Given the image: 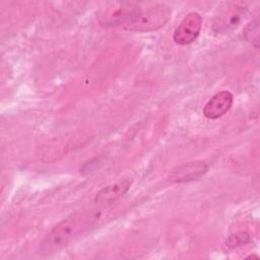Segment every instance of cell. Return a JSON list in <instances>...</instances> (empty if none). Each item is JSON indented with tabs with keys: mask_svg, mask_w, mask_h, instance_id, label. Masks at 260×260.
I'll use <instances>...</instances> for the list:
<instances>
[{
	"mask_svg": "<svg viewBox=\"0 0 260 260\" xmlns=\"http://www.w3.org/2000/svg\"><path fill=\"white\" fill-rule=\"evenodd\" d=\"M243 38L246 42L252 44L256 49L259 44V18L251 20L243 29Z\"/></svg>",
	"mask_w": 260,
	"mask_h": 260,
	"instance_id": "cell-9",
	"label": "cell"
},
{
	"mask_svg": "<svg viewBox=\"0 0 260 260\" xmlns=\"http://www.w3.org/2000/svg\"><path fill=\"white\" fill-rule=\"evenodd\" d=\"M247 10L246 4L242 2L224 3L214 16L212 29L217 34H225L235 29L245 17Z\"/></svg>",
	"mask_w": 260,
	"mask_h": 260,
	"instance_id": "cell-4",
	"label": "cell"
},
{
	"mask_svg": "<svg viewBox=\"0 0 260 260\" xmlns=\"http://www.w3.org/2000/svg\"><path fill=\"white\" fill-rule=\"evenodd\" d=\"M100 210L93 207L77 210L58 222L42 240L39 251L43 255L56 253L87 232L98 221Z\"/></svg>",
	"mask_w": 260,
	"mask_h": 260,
	"instance_id": "cell-1",
	"label": "cell"
},
{
	"mask_svg": "<svg viewBox=\"0 0 260 260\" xmlns=\"http://www.w3.org/2000/svg\"><path fill=\"white\" fill-rule=\"evenodd\" d=\"M172 9L165 4L141 7L137 16L125 27L133 31H152L162 27L171 18Z\"/></svg>",
	"mask_w": 260,
	"mask_h": 260,
	"instance_id": "cell-2",
	"label": "cell"
},
{
	"mask_svg": "<svg viewBox=\"0 0 260 260\" xmlns=\"http://www.w3.org/2000/svg\"><path fill=\"white\" fill-rule=\"evenodd\" d=\"M202 16L197 12L188 13L176 27L173 40L178 45H189L199 36L202 27Z\"/></svg>",
	"mask_w": 260,
	"mask_h": 260,
	"instance_id": "cell-5",
	"label": "cell"
},
{
	"mask_svg": "<svg viewBox=\"0 0 260 260\" xmlns=\"http://www.w3.org/2000/svg\"><path fill=\"white\" fill-rule=\"evenodd\" d=\"M234 96L228 90L215 93L204 106L203 115L210 120L218 119L223 116L233 106Z\"/></svg>",
	"mask_w": 260,
	"mask_h": 260,
	"instance_id": "cell-7",
	"label": "cell"
},
{
	"mask_svg": "<svg viewBox=\"0 0 260 260\" xmlns=\"http://www.w3.org/2000/svg\"><path fill=\"white\" fill-rule=\"evenodd\" d=\"M131 183L132 182L130 180L123 179L104 187L96 193L94 197V203L98 205H106L113 203L114 201H116L117 199H119L128 192Z\"/></svg>",
	"mask_w": 260,
	"mask_h": 260,
	"instance_id": "cell-8",
	"label": "cell"
},
{
	"mask_svg": "<svg viewBox=\"0 0 260 260\" xmlns=\"http://www.w3.org/2000/svg\"><path fill=\"white\" fill-rule=\"evenodd\" d=\"M140 4L134 2H115L102 8L98 15L99 22L105 26H119L124 28L137 16Z\"/></svg>",
	"mask_w": 260,
	"mask_h": 260,
	"instance_id": "cell-3",
	"label": "cell"
},
{
	"mask_svg": "<svg viewBox=\"0 0 260 260\" xmlns=\"http://www.w3.org/2000/svg\"><path fill=\"white\" fill-rule=\"evenodd\" d=\"M208 172V166L202 160H193L178 166L169 174V181L174 183H186L198 180Z\"/></svg>",
	"mask_w": 260,
	"mask_h": 260,
	"instance_id": "cell-6",
	"label": "cell"
},
{
	"mask_svg": "<svg viewBox=\"0 0 260 260\" xmlns=\"http://www.w3.org/2000/svg\"><path fill=\"white\" fill-rule=\"evenodd\" d=\"M249 242H251L250 234H248L247 232H239L229 237V239L225 242V246L229 249H234L242 245H246Z\"/></svg>",
	"mask_w": 260,
	"mask_h": 260,
	"instance_id": "cell-10",
	"label": "cell"
}]
</instances>
